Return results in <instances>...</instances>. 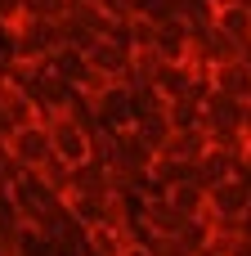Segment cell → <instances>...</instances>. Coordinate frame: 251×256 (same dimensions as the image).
I'll use <instances>...</instances> for the list:
<instances>
[{"label":"cell","instance_id":"cell-1","mask_svg":"<svg viewBox=\"0 0 251 256\" xmlns=\"http://www.w3.org/2000/svg\"><path fill=\"white\" fill-rule=\"evenodd\" d=\"M0 148H4L9 162H18L22 171H40V166L54 158V144H49V126H45V122H31V126L9 130Z\"/></svg>","mask_w":251,"mask_h":256},{"label":"cell","instance_id":"cell-2","mask_svg":"<svg viewBox=\"0 0 251 256\" xmlns=\"http://www.w3.org/2000/svg\"><path fill=\"white\" fill-rule=\"evenodd\" d=\"M45 126H49V144H54L58 162H67V166H85L90 162V130L72 112H54V117H45Z\"/></svg>","mask_w":251,"mask_h":256},{"label":"cell","instance_id":"cell-3","mask_svg":"<svg viewBox=\"0 0 251 256\" xmlns=\"http://www.w3.org/2000/svg\"><path fill=\"white\" fill-rule=\"evenodd\" d=\"M153 50L162 54V63H189V58H193V27H189L184 18H166V22H157Z\"/></svg>","mask_w":251,"mask_h":256},{"label":"cell","instance_id":"cell-4","mask_svg":"<svg viewBox=\"0 0 251 256\" xmlns=\"http://www.w3.org/2000/svg\"><path fill=\"white\" fill-rule=\"evenodd\" d=\"M85 63H90L99 76H108V81H126L130 54H126L121 45H112L108 36H99V40H90V45H85Z\"/></svg>","mask_w":251,"mask_h":256},{"label":"cell","instance_id":"cell-5","mask_svg":"<svg viewBox=\"0 0 251 256\" xmlns=\"http://www.w3.org/2000/svg\"><path fill=\"white\" fill-rule=\"evenodd\" d=\"M211 90H220V94H229L238 104H251V72L238 58L234 63H220V68H211Z\"/></svg>","mask_w":251,"mask_h":256},{"label":"cell","instance_id":"cell-6","mask_svg":"<svg viewBox=\"0 0 251 256\" xmlns=\"http://www.w3.org/2000/svg\"><path fill=\"white\" fill-rule=\"evenodd\" d=\"M207 148H211L207 130H171V140L162 144V153H157V158H175V162H198V158H202Z\"/></svg>","mask_w":251,"mask_h":256},{"label":"cell","instance_id":"cell-7","mask_svg":"<svg viewBox=\"0 0 251 256\" xmlns=\"http://www.w3.org/2000/svg\"><path fill=\"white\" fill-rule=\"evenodd\" d=\"M166 198H171V207H175L184 220H193V216H207V189H202L198 180H184V184H175Z\"/></svg>","mask_w":251,"mask_h":256},{"label":"cell","instance_id":"cell-8","mask_svg":"<svg viewBox=\"0 0 251 256\" xmlns=\"http://www.w3.org/2000/svg\"><path fill=\"white\" fill-rule=\"evenodd\" d=\"M216 32H225L229 40H247L251 36V9H238V4H216Z\"/></svg>","mask_w":251,"mask_h":256},{"label":"cell","instance_id":"cell-9","mask_svg":"<svg viewBox=\"0 0 251 256\" xmlns=\"http://www.w3.org/2000/svg\"><path fill=\"white\" fill-rule=\"evenodd\" d=\"M166 122H171V130H207L198 99H171L166 104Z\"/></svg>","mask_w":251,"mask_h":256},{"label":"cell","instance_id":"cell-10","mask_svg":"<svg viewBox=\"0 0 251 256\" xmlns=\"http://www.w3.org/2000/svg\"><path fill=\"white\" fill-rule=\"evenodd\" d=\"M22 4V18H45V22H58L67 14V0H18Z\"/></svg>","mask_w":251,"mask_h":256},{"label":"cell","instance_id":"cell-11","mask_svg":"<svg viewBox=\"0 0 251 256\" xmlns=\"http://www.w3.org/2000/svg\"><path fill=\"white\" fill-rule=\"evenodd\" d=\"M238 63H243V68H247V72H251V36H247V40H243V45H238Z\"/></svg>","mask_w":251,"mask_h":256},{"label":"cell","instance_id":"cell-12","mask_svg":"<svg viewBox=\"0 0 251 256\" xmlns=\"http://www.w3.org/2000/svg\"><path fill=\"white\" fill-rule=\"evenodd\" d=\"M229 256H251V238H238V243L229 248Z\"/></svg>","mask_w":251,"mask_h":256},{"label":"cell","instance_id":"cell-13","mask_svg":"<svg viewBox=\"0 0 251 256\" xmlns=\"http://www.w3.org/2000/svg\"><path fill=\"white\" fill-rule=\"evenodd\" d=\"M243 135H247V144H251V104H247V117H243Z\"/></svg>","mask_w":251,"mask_h":256},{"label":"cell","instance_id":"cell-14","mask_svg":"<svg viewBox=\"0 0 251 256\" xmlns=\"http://www.w3.org/2000/svg\"><path fill=\"white\" fill-rule=\"evenodd\" d=\"M216 4H238V9H251V0H216Z\"/></svg>","mask_w":251,"mask_h":256},{"label":"cell","instance_id":"cell-15","mask_svg":"<svg viewBox=\"0 0 251 256\" xmlns=\"http://www.w3.org/2000/svg\"><path fill=\"white\" fill-rule=\"evenodd\" d=\"M243 238H251V212H247V220H243Z\"/></svg>","mask_w":251,"mask_h":256}]
</instances>
